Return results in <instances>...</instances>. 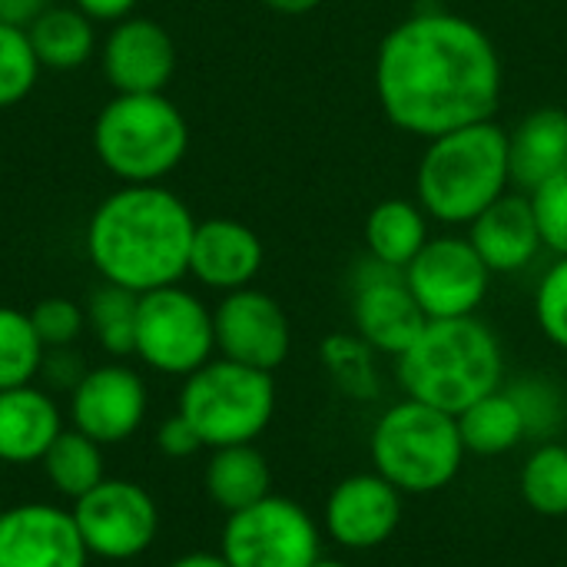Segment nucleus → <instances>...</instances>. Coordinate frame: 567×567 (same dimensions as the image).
Here are the masks:
<instances>
[{"label": "nucleus", "instance_id": "nucleus-1", "mask_svg": "<svg viewBox=\"0 0 567 567\" xmlns=\"http://www.w3.org/2000/svg\"><path fill=\"white\" fill-rule=\"evenodd\" d=\"M502 56L492 37L452 10H415L375 53V93L392 126L435 140L492 120L502 103Z\"/></svg>", "mask_w": 567, "mask_h": 567}, {"label": "nucleus", "instance_id": "nucleus-2", "mask_svg": "<svg viewBox=\"0 0 567 567\" xmlns=\"http://www.w3.org/2000/svg\"><path fill=\"white\" fill-rule=\"evenodd\" d=\"M193 209L166 186H120L86 223V259L103 282L136 296L189 276Z\"/></svg>", "mask_w": 567, "mask_h": 567}, {"label": "nucleus", "instance_id": "nucleus-3", "mask_svg": "<svg viewBox=\"0 0 567 567\" xmlns=\"http://www.w3.org/2000/svg\"><path fill=\"white\" fill-rule=\"evenodd\" d=\"M405 399L462 415L505 382V352L498 336L478 316L429 319L419 339L395 359Z\"/></svg>", "mask_w": 567, "mask_h": 567}, {"label": "nucleus", "instance_id": "nucleus-4", "mask_svg": "<svg viewBox=\"0 0 567 567\" xmlns=\"http://www.w3.org/2000/svg\"><path fill=\"white\" fill-rule=\"evenodd\" d=\"M425 143L429 146L415 173V199L429 219L445 226H468L512 189L508 130L495 123V116Z\"/></svg>", "mask_w": 567, "mask_h": 567}, {"label": "nucleus", "instance_id": "nucleus-5", "mask_svg": "<svg viewBox=\"0 0 567 567\" xmlns=\"http://www.w3.org/2000/svg\"><path fill=\"white\" fill-rule=\"evenodd\" d=\"M189 150V123L166 93H116L93 120V153L126 186L163 183Z\"/></svg>", "mask_w": 567, "mask_h": 567}, {"label": "nucleus", "instance_id": "nucleus-6", "mask_svg": "<svg viewBox=\"0 0 567 567\" xmlns=\"http://www.w3.org/2000/svg\"><path fill=\"white\" fill-rule=\"evenodd\" d=\"M369 455L372 472L392 482L402 495H432L458 478L468 452L455 415L405 399L379 415Z\"/></svg>", "mask_w": 567, "mask_h": 567}, {"label": "nucleus", "instance_id": "nucleus-7", "mask_svg": "<svg viewBox=\"0 0 567 567\" xmlns=\"http://www.w3.org/2000/svg\"><path fill=\"white\" fill-rule=\"evenodd\" d=\"M176 412L196 429L203 449L252 445L276 419L272 372L223 355L209 359L183 379Z\"/></svg>", "mask_w": 567, "mask_h": 567}, {"label": "nucleus", "instance_id": "nucleus-8", "mask_svg": "<svg viewBox=\"0 0 567 567\" xmlns=\"http://www.w3.org/2000/svg\"><path fill=\"white\" fill-rule=\"evenodd\" d=\"M133 355L159 375H193L216 355L213 309L179 282L143 292L136 306Z\"/></svg>", "mask_w": 567, "mask_h": 567}, {"label": "nucleus", "instance_id": "nucleus-9", "mask_svg": "<svg viewBox=\"0 0 567 567\" xmlns=\"http://www.w3.org/2000/svg\"><path fill=\"white\" fill-rule=\"evenodd\" d=\"M219 555L229 567H312L322 558V532L299 502L266 495L226 518Z\"/></svg>", "mask_w": 567, "mask_h": 567}, {"label": "nucleus", "instance_id": "nucleus-10", "mask_svg": "<svg viewBox=\"0 0 567 567\" xmlns=\"http://www.w3.org/2000/svg\"><path fill=\"white\" fill-rule=\"evenodd\" d=\"M70 512L90 558L133 561L146 555L159 535L156 498L140 482L103 478L96 488L76 498Z\"/></svg>", "mask_w": 567, "mask_h": 567}, {"label": "nucleus", "instance_id": "nucleus-11", "mask_svg": "<svg viewBox=\"0 0 567 567\" xmlns=\"http://www.w3.org/2000/svg\"><path fill=\"white\" fill-rule=\"evenodd\" d=\"M405 279L429 319H462L475 316L488 299L492 269L468 236H435L405 266Z\"/></svg>", "mask_w": 567, "mask_h": 567}, {"label": "nucleus", "instance_id": "nucleus-12", "mask_svg": "<svg viewBox=\"0 0 567 567\" xmlns=\"http://www.w3.org/2000/svg\"><path fill=\"white\" fill-rule=\"evenodd\" d=\"M352 322L379 355L399 359L419 339L429 316L415 302L405 269L365 256L352 269Z\"/></svg>", "mask_w": 567, "mask_h": 567}, {"label": "nucleus", "instance_id": "nucleus-13", "mask_svg": "<svg viewBox=\"0 0 567 567\" xmlns=\"http://www.w3.org/2000/svg\"><path fill=\"white\" fill-rule=\"evenodd\" d=\"M213 329L216 352L249 369L276 372L292 349V326L286 309L256 286L226 292L213 309Z\"/></svg>", "mask_w": 567, "mask_h": 567}, {"label": "nucleus", "instance_id": "nucleus-14", "mask_svg": "<svg viewBox=\"0 0 567 567\" xmlns=\"http://www.w3.org/2000/svg\"><path fill=\"white\" fill-rule=\"evenodd\" d=\"M150 412V389L143 375L123 362H103L70 392V425L103 449L133 439Z\"/></svg>", "mask_w": 567, "mask_h": 567}, {"label": "nucleus", "instance_id": "nucleus-15", "mask_svg": "<svg viewBox=\"0 0 567 567\" xmlns=\"http://www.w3.org/2000/svg\"><path fill=\"white\" fill-rule=\"evenodd\" d=\"M90 551L73 512L20 502L0 512V567H86Z\"/></svg>", "mask_w": 567, "mask_h": 567}, {"label": "nucleus", "instance_id": "nucleus-16", "mask_svg": "<svg viewBox=\"0 0 567 567\" xmlns=\"http://www.w3.org/2000/svg\"><path fill=\"white\" fill-rule=\"evenodd\" d=\"M405 495L379 472H359L342 478L326 498V532L346 551L382 548L402 525Z\"/></svg>", "mask_w": 567, "mask_h": 567}, {"label": "nucleus", "instance_id": "nucleus-17", "mask_svg": "<svg viewBox=\"0 0 567 567\" xmlns=\"http://www.w3.org/2000/svg\"><path fill=\"white\" fill-rule=\"evenodd\" d=\"M100 60L116 93H166L176 73V43L163 23L126 17L110 27Z\"/></svg>", "mask_w": 567, "mask_h": 567}, {"label": "nucleus", "instance_id": "nucleus-18", "mask_svg": "<svg viewBox=\"0 0 567 567\" xmlns=\"http://www.w3.org/2000/svg\"><path fill=\"white\" fill-rule=\"evenodd\" d=\"M266 259L262 239L239 219L213 216L196 223L189 246V276L213 292H236L252 286Z\"/></svg>", "mask_w": 567, "mask_h": 567}, {"label": "nucleus", "instance_id": "nucleus-19", "mask_svg": "<svg viewBox=\"0 0 567 567\" xmlns=\"http://www.w3.org/2000/svg\"><path fill=\"white\" fill-rule=\"evenodd\" d=\"M468 243L492 269V276H512L528 269L545 249L528 193H505L482 216L468 223Z\"/></svg>", "mask_w": 567, "mask_h": 567}, {"label": "nucleus", "instance_id": "nucleus-20", "mask_svg": "<svg viewBox=\"0 0 567 567\" xmlns=\"http://www.w3.org/2000/svg\"><path fill=\"white\" fill-rule=\"evenodd\" d=\"M63 429V412L47 389L30 382L0 392V465H40Z\"/></svg>", "mask_w": 567, "mask_h": 567}, {"label": "nucleus", "instance_id": "nucleus-21", "mask_svg": "<svg viewBox=\"0 0 567 567\" xmlns=\"http://www.w3.org/2000/svg\"><path fill=\"white\" fill-rule=\"evenodd\" d=\"M508 169L512 186L532 193L545 179L567 169V110L538 106L508 130Z\"/></svg>", "mask_w": 567, "mask_h": 567}, {"label": "nucleus", "instance_id": "nucleus-22", "mask_svg": "<svg viewBox=\"0 0 567 567\" xmlns=\"http://www.w3.org/2000/svg\"><path fill=\"white\" fill-rule=\"evenodd\" d=\"M203 488L216 508L226 515H236L266 495H272V468L266 455L252 445H226L213 449L206 472H203Z\"/></svg>", "mask_w": 567, "mask_h": 567}, {"label": "nucleus", "instance_id": "nucleus-23", "mask_svg": "<svg viewBox=\"0 0 567 567\" xmlns=\"http://www.w3.org/2000/svg\"><path fill=\"white\" fill-rule=\"evenodd\" d=\"M429 213L419 199H382L365 216V249L372 259L405 269L429 243Z\"/></svg>", "mask_w": 567, "mask_h": 567}, {"label": "nucleus", "instance_id": "nucleus-24", "mask_svg": "<svg viewBox=\"0 0 567 567\" xmlns=\"http://www.w3.org/2000/svg\"><path fill=\"white\" fill-rule=\"evenodd\" d=\"M30 43L37 50L40 66L50 70H76L96 53V23L80 13L73 3H50L30 27Z\"/></svg>", "mask_w": 567, "mask_h": 567}, {"label": "nucleus", "instance_id": "nucleus-25", "mask_svg": "<svg viewBox=\"0 0 567 567\" xmlns=\"http://www.w3.org/2000/svg\"><path fill=\"white\" fill-rule=\"evenodd\" d=\"M40 468L60 498L76 502L106 478V455H103L100 442L86 439L83 432H76L70 425L47 449V455L40 458Z\"/></svg>", "mask_w": 567, "mask_h": 567}, {"label": "nucleus", "instance_id": "nucleus-26", "mask_svg": "<svg viewBox=\"0 0 567 567\" xmlns=\"http://www.w3.org/2000/svg\"><path fill=\"white\" fill-rule=\"evenodd\" d=\"M458 419V432L465 442V452L482 455V458H498L508 455L515 445L525 442V422L522 412L515 405V399L502 389H495L492 395L478 399L475 405H468Z\"/></svg>", "mask_w": 567, "mask_h": 567}, {"label": "nucleus", "instance_id": "nucleus-27", "mask_svg": "<svg viewBox=\"0 0 567 567\" xmlns=\"http://www.w3.org/2000/svg\"><path fill=\"white\" fill-rule=\"evenodd\" d=\"M319 362L342 395L355 402H375L382 395L379 352L359 332L326 336L319 346Z\"/></svg>", "mask_w": 567, "mask_h": 567}, {"label": "nucleus", "instance_id": "nucleus-28", "mask_svg": "<svg viewBox=\"0 0 567 567\" xmlns=\"http://www.w3.org/2000/svg\"><path fill=\"white\" fill-rule=\"evenodd\" d=\"M136 306L140 296L113 286V282H100L90 299H86V329L93 332L96 346L113 355V359H126L136 349Z\"/></svg>", "mask_w": 567, "mask_h": 567}, {"label": "nucleus", "instance_id": "nucleus-29", "mask_svg": "<svg viewBox=\"0 0 567 567\" xmlns=\"http://www.w3.org/2000/svg\"><path fill=\"white\" fill-rule=\"evenodd\" d=\"M522 498L542 518H565L567 515V445L542 442L528 462L522 465L518 478Z\"/></svg>", "mask_w": 567, "mask_h": 567}, {"label": "nucleus", "instance_id": "nucleus-30", "mask_svg": "<svg viewBox=\"0 0 567 567\" xmlns=\"http://www.w3.org/2000/svg\"><path fill=\"white\" fill-rule=\"evenodd\" d=\"M43 355L47 349L30 322V312L0 306V392L40 379Z\"/></svg>", "mask_w": 567, "mask_h": 567}, {"label": "nucleus", "instance_id": "nucleus-31", "mask_svg": "<svg viewBox=\"0 0 567 567\" xmlns=\"http://www.w3.org/2000/svg\"><path fill=\"white\" fill-rule=\"evenodd\" d=\"M505 392L515 399L522 422H525V439H542L555 442L567 425V395L565 389L545 375H522Z\"/></svg>", "mask_w": 567, "mask_h": 567}, {"label": "nucleus", "instance_id": "nucleus-32", "mask_svg": "<svg viewBox=\"0 0 567 567\" xmlns=\"http://www.w3.org/2000/svg\"><path fill=\"white\" fill-rule=\"evenodd\" d=\"M40 70L27 27L0 23V110L23 103L33 93Z\"/></svg>", "mask_w": 567, "mask_h": 567}, {"label": "nucleus", "instance_id": "nucleus-33", "mask_svg": "<svg viewBox=\"0 0 567 567\" xmlns=\"http://www.w3.org/2000/svg\"><path fill=\"white\" fill-rule=\"evenodd\" d=\"M30 322L43 349H70L86 329V309L66 296H50L30 309Z\"/></svg>", "mask_w": 567, "mask_h": 567}, {"label": "nucleus", "instance_id": "nucleus-34", "mask_svg": "<svg viewBox=\"0 0 567 567\" xmlns=\"http://www.w3.org/2000/svg\"><path fill=\"white\" fill-rule=\"evenodd\" d=\"M528 203L545 249H551L555 256H567V169L535 186L528 193Z\"/></svg>", "mask_w": 567, "mask_h": 567}, {"label": "nucleus", "instance_id": "nucleus-35", "mask_svg": "<svg viewBox=\"0 0 567 567\" xmlns=\"http://www.w3.org/2000/svg\"><path fill=\"white\" fill-rule=\"evenodd\" d=\"M535 319L545 339L567 352V256H558L535 292Z\"/></svg>", "mask_w": 567, "mask_h": 567}, {"label": "nucleus", "instance_id": "nucleus-36", "mask_svg": "<svg viewBox=\"0 0 567 567\" xmlns=\"http://www.w3.org/2000/svg\"><path fill=\"white\" fill-rule=\"evenodd\" d=\"M156 449L166 458H193L203 449V442H199L196 429L176 412V415H169V419L159 422V429H156Z\"/></svg>", "mask_w": 567, "mask_h": 567}, {"label": "nucleus", "instance_id": "nucleus-37", "mask_svg": "<svg viewBox=\"0 0 567 567\" xmlns=\"http://www.w3.org/2000/svg\"><path fill=\"white\" fill-rule=\"evenodd\" d=\"M83 375H86V369H83L80 355L73 352V346L70 349H47L43 365H40V379H47V385L73 392Z\"/></svg>", "mask_w": 567, "mask_h": 567}, {"label": "nucleus", "instance_id": "nucleus-38", "mask_svg": "<svg viewBox=\"0 0 567 567\" xmlns=\"http://www.w3.org/2000/svg\"><path fill=\"white\" fill-rule=\"evenodd\" d=\"M140 0H73V7L80 13H86L93 23H120L126 17H133Z\"/></svg>", "mask_w": 567, "mask_h": 567}, {"label": "nucleus", "instance_id": "nucleus-39", "mask_svg": "<svg viewBox=\"0 0 567 567\" xmlns=\"http://www.w3.org/2000/svg\"><path fill=\"white\" fill-rule=\"evenodd\" d=\"M47 7H50V0H0V23L30 27Z\"/></svg>", "mask_w": 567, "mask_h": 567}, {"label": "nucleus", "instance_id": "nucleus-40", "mask_svg": "<svg viewBox=\"0 0 567 567\" xmlns=\"http://www.w3.org/2000/svg\"><path fill=\"white\" fill-rule=\"evenodd\" d=\"M269 10L276 13H286V17H302V13H312L316 7H322L326 0H262Z\"/></svg>", "mask_w": 567, "mask_h": 567}, {"label": "nucleus", "instance_id": "nucleus-41", "mask_svg": "<svg viewBox=\"0 0 567 567\" xmlns=\"http://www.w3.org/2000/svg\"><path fill=\"white\" fill-rule=\"evenodd\" d=\"M166 567H229V561L216 551H189V555H183V558H176V561H169Z\"/></svg>", "mask_w": 567, "mask_h": 567}, {"label": "nucleus", "instance_id": "nucleus-42", "mask_svg": "<svg viewBox=\"0 0 567 567\" xmlns=\"http://www.w3.org/2000/svg\"><path fill=\"white\" fill-rule=\"evenodd\" d=\"M312 567H349L346 561H339V558H319Z\"/></svg>", "mask_w": 567, "mask_h": 567}]
</instances>
